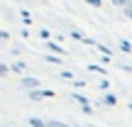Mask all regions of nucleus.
Segmentation results:
<instances>
[{
    "label": "nucleus",
    "mask_w": 132,
    "mask_h": 127,
    "mask_svg": "<svg viewBox=\"0 0 132 127\" xmlns=\"http://www.w3.org/2000/svg\"><path fill=\"white\" fill-rule=\"evenodd\" d=\"M47 61H49V64H54V66H61V56H56V54H49Z\"/></svg>",
    "instance_id": "obj_8"
},
{
    "label": "nucleus",
    "mask_w": 132,
    "mask_h": 127,
    "mask_svg": "<svg viewBox=\"0 0 132 127\" xmlns=\"http://www.w3.org/2000/svg\"><path fill=\"white\" fill-rule=\"evenodd\" d=\"M103 105H118V98H115L113 93H105L103 95Z\"/></svg>",
    "instance_id": "obj_3"
},
{
    "label": "nucleus",
    "mask_w": 132,
    "mask_h": 127,
    "mask_svg": "<svg viewBox=\"0 0 132 127\" xmlns=\"http://www.w3.org/2000/svg\"><path fill=\"white\" fill-rule=\"evenodd\" d=\"M47 127H69V125H66V122H59V120H49Z\"/></svg>",
    "instance_id": "obj_12"
},
{
    "label": "nucleus",
    "mask_w": 132,
    "mask_h": 127,
    "mask_svg": "<svg viewBox=\"0 0 132 127\" xmlns=\"http://www.w3.org/2000/svg\"><path fill=\"white\" fill-rule=\"evenodd\" d=\"M27 122H29V127H47V122H44L42 117H29Z\"/></svg>",
    "instance_id": "obj_4"
},
{
    "label": "nucleus",
    "mask_w": 132,
    "mask_h": 127,
    "mask_svg": "<svg viewBox=\"0 0 132 127\" xmlns=\"http://www.w3.org/2000/svg\"><path fill=\"white\" fill-rule=\"evenodd\" d=\"M10 71H12V69H10V66H7V64H0V76H7V73H10Z\"/></svg>",
    "instance_id": "obj_15"
},
{
    "label": "nucleus",
    "mask_w": 132,
    "mask_h": 127,
    "mask_svg": "<svg viewBox=\"0 0 132 127\" xmlns=\"http://www.w3.org/2000/svg\"><path fill=\"white\" fill-rule=\"evenodd\" d=\"M69 37H71V39H78V42H86V37H83L81 32H69Z\"/></svg>",
    "instance_id": "obj_13"
},
{
    "label": "nucleus",
    "mask_w": 132,
    "mask_h": 127,
    "mask_svg": "<svg viewBox=\"0 0 132 127\" xmlns=\"http://www.w3.org/2000/svg\"><path fill=\"white\" fill-rule=\"evenodd\" d=\"M95 49H98V52H100V54H103V56H105V59H108V56H110V54H113V49H108V47H105V44H95Z\"/></svg>",
    "instance_id": "obj_5"
},
{
    "label": "nucleus",
    "mask_w": 132,
    "mask_h": 127,
    "mask_svg": "<svg viewBox=\"0 0 132 127\" xmlns=\"http://www.w3.org/2000/svg\"><path fill=\"white\" fill-rule=\"evenodd\" d=\"M73 100H76V103H81V108H83V105H90L88 98H83V95H78V93H73Z\"/></svg>",
    "instance_id": "obj_9"
},
{
    "label": "nucleus",
    "mask_w": 132,
    "mask_h": 127,
    "mask_svg": "<svg viewBox=\"0 0 132 127\" xmlns=\"http://www.w3.org/2000/svg\"><path fill=\"white\" fill-rule=\"evenodd\" d=\"M20 88H24V90H37L39 88V78H20Z\"/></svg>",
    "instance_id": "obj_1"
},
{
    "label": "nucleus",
    "mask_w": 132,
    "mask_h": 127,
    "mask_svg": "<svg viewBox=\"0 0 132 127\" xmlns=\"http://www.w3.org/2000/svg\"><path fill=\"white\" fill-rule=\"evenodd\" d=\"M10 69H12V71H15V73H22V71H24V69H27V66H24L22 61H15L12 66H10Z\"/></svg>",
    "instance_id": "obj_7"
},
{
    "label": "nucleus",
    "mask_w": 132,
    "mask_h": 127,
    "mask_svg": "<svg viewBox=\"0 0 132 127\" xmlns=\"http://www.w3.org/2000/svg\"><path fill=\"white\" fill-rule=\"evenodd\" d=\"M125 15H127V17H130V20H132V3H130V5H127V7H125Z\"/></svg>",
    "instance_id": "obj_20"
},
{
    "label": "nucleus",
    "mask_w": 132,
    "mask_h": 127,
    "mask_svg": "<svg viewBox=\"0 0 132 127\" xmlns=\"http://www.w3.org/2000/svg\"><path fill=\"white\" fill-rule=\"evenodd\" d=\"M47 52L56 54V56H64V52H66V49H61V44H56V42H47Z\"/></svg>",
    "instance_id": "obj_2"
},
{
    "label": "nucleus",
    "mask_w": 132,
    "mask_h": 127,
    "mask_svg": "<svg viewBox=\"0 0 132 127\" xmlns=\"http://www.w3.org/2000/svg\"><path fill=\"white\" fill-rule=\"evenodd\" d=\"M5 127H12V125H5Z\"/></svg>",
    "instance_id": "obj_23"
},
{
    "label": "nucleus",
    "mask_w": 132,
    "mask_h": 127,
    "mask_svg": "<svg viewBox=\"0 0 132 127\" xmlns=\"http://www.w3.org/2000/svg\"><path fill=\"white\" fill-rule=\"evenodd\" d=\"M108 86H110L108 81H100V83H98V88H100V90H108Z\"/></svg>",
    "instance_id": "obj_19"
},
{
    "label": "nucleus",
    "mask_w": 132,
    "mask_h": 127,
    "mask_svg": "<svg viewBox=\"0 0 132 127\" xmlns=\"http://www.w3.org/2000/svg\"><path fill=\"white\" fill-rule=\"evenodd\" d=\"M88 71H93V73H105V69H103L100 64H90V66H88Z\"/></svg>",
    "instance_id": "obj_10"
},
{
    "label": "nucleus",
    "mask_w": 132,
    "mask_h": 127,
    "mask_svg": "<svg viewBox=\"0 0 132 127\" xmlns=\"http://www.w3.org/2000/svg\"><path fill=\"white\" fill-rule=\"evenodd\" d=\"M29 98H32V100H39V98H44V95H42V88H39V90H32V93H29Z\"/></svg>",
    "instance_id": "obj_14"
},
{
    "label": "nucleus",
    "mask_w": 132,
    "mask_h": 127,
    "mask_svg": "<svg viewBox=\"0 0 132 127\" xmlns=\"http://www.w3.org/2000/svg\"><path fill=\"white\" fill-rule=\"evenodd\" d=\"M130 110H132V100H130Z\"/></svg>",
    "instance_id": "obj_22"
},
{
    "label": "nucleus",
    "mask_w": 132,
    "mask_h": 127,
    "mask_svg": "<svg viewBox=\"0 0 132 127\" xmlns=\"http://www.w3.org/2000/svg\"><path fill=\"white\" fill-rule=\"evenodd\" d=\"M120 52H122V54H130L132 52V47H130L127 39H120Z\"/></svg>",
    "instance_id": "obj_6"
},
{
    "label": "nucleus",
    "mask_w": 132,
    "mask_h": 127,
    "mask_svg": "<svg viewBox=\"0 0 132 127\" xmlns=\"http://www.w3.org/2000/svg\"><path fill=\"white\" fill-rule=\"evenodd\" d=\"M59 76H61V78H66V81H73V73H71L69 69H64V71H59Z\"/></svg>",
    "instance_id": "obj_11"
},
{
    "label": "nucleus",
    "mask_w": 132,
    "mask_h": 127,
    "mask_svg": "<svg viewBox=\"0 0 132 127\" xmlns=\"http://www.w3.org/2000/svg\"><path fill=\"white\" fill-rule=\"evenodd\" d=\"M86 3L93 5V7H100V5H103V0H86Z\"/></svg>",
    "instance_id": "obj_17"
},
{
    "label": "nucleus",
    "mask_w": 132,
    "mask_h": 127,
    "mask_svg": "<svg viewBox=\"0 0 132 127\" xmlns=\"http://www.w3.org/2000/svg\"><path fill=\"white\" fill-rule=\"evenodd\" d=\"M76 127H86V125H76Z\"/></svg>",
    "instance_id": "obj_21"
},
{
    "label": "nucleus",
    "mask_w": 132,
    "mask_h": 127,
    "mask_svg": "<svg viewBox=\"0 0 132 127\" xmlns=\"http://www.w3.org/2000/svg\"><path fill=\"white\" fill-rule=\"evenodd\" d=\"M39 37H42V39H49V29H39Z\"/></svg>",
    "instance_id": "obj_18"
},
{
    "label": "nucleus",
    "mask_w": 132,
    "mask_h": 127,
    "mask_svg": "<svg viewBox=\"0 0 132 127\" xmlns=\"http://www.w3.org/2000/svg\"><path fill=\"white\" fill-rule=\"evenodd\" d=\"M132 0H113V5H120V7H127Z\"/></svg>",
    "instance_id": "obj_16"
}]
</instances>
